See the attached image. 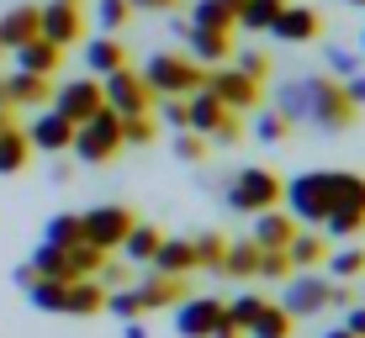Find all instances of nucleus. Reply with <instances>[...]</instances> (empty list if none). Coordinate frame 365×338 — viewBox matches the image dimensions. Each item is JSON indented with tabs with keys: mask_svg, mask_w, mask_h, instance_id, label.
<instances>
[{
	"mask_svg": "<svg viewBox=\"0 0 365 338\" xmlns=\"http://www.w3.org/2000/svg\"><path fill=\"white\" fill-rule=\"evenodd\" d=\"M191 27H217V32H233V16L222 11V0H196Z\"/></svg>",
	"mask_w": 365,
	"mask_h": 338,
	"instance_id": "obj_37",
	"label": "nucleus"
},
{
	"mask_svg": "<svg viewBox=\"0 0 365 338\" xmlns=\"http://www.w3.org/2000/svg\"><path fill=\"white\" fill-rule=\"evenodd\" d=\"M281 201H286V217L297 222H323L329 217V169H312V174H297L292 185H281Z\"/></svg>",
	"mask_w": 365,
	"mask_h": 338,
	"instance_id": "obj_7",
	"label": "nucleus"
},
{
	"mask_svg": "<svg viewBox=\"0 0 365 338\" xmlns=\"http://www.w3.org/2000/svg\"><path fill=\"white\" fill-rule=\"evenodd\" d=\"M27 143H32V154H69V143H74V122H69V117H58L53 106H43V111H37V122L27 127Z\"/></svg>",
	"mask_w": 365,
	"mask_h": 338,
	"instance_id": "obj_14",
	"label": "nucleus"
},
{
	"mask_svg": "<svg viewBox=\"0 0 365 338\" xmlns=\"http://www.w3.org/2000/svg\"><path fill=\"white\" fill-rule=\"evenodd\" d=\"M318 32H323V16L312 6H281V16L270 27V37H281V43H312Z\"/></svg>",
	"mask_w": 365,
	"mask_h": 338,
	"instance_id": "obj_16",
	"label": "nucleus"
},
{
	"mask_svg": "<svg viewBox=\"0 0 365 338\" xmlns=\"http://www.w3.org/2000/svg\"><path fill=\"white\" fill-rule=\"evenodd\" d=\"M360 48H365V37H360Z\"/></svg>",
	"mask_w": 365,
	"mask_h": 338,
	"instance_id": "obj_56",
	"label": "nucleus"
},
{
	"mask_svg": "<svg viewBox=\"0 0 365 338\" xmlns=\"http://www.w3.org/2000/svg\"><path fill=\"white\" fill-rule=\"evenodd\" d=\"M349 6H365V0H349Z\"/></svg>",
	"mask_w": 365,
	"mask_h": 338,
	"instance_id": "obj_54",
	"label": "nucleus"
},
{
	"mask_svg": "<svg viewBox=\"0 0 365 338\" xmlns=\"http://www.w3.org/2000/svg\"><path fill=\"white\" fill-rule=\"evenodd\" d=\"M133 222L138 217L128 206H91V211H80V243L111 254V248H122V238L133 233Z\"/></svg>",
	"mask_w": 365,
	"mask_h": 338,
	"instance_id": "obj_8",
	"label": "nucleus"
},
{
	"mask_svg": "<svg viewBox=\"0 0 365 338\" xmlns=\"http://www.w3.org/2000/svg\"><path fill=\"white\" fill-rule=\"evenodd\" d=\"M27 159H32V143H27V132L11 122V127L0 132V174H21Z\"/></svg>",
	"mask_w": 365,
	"mask_h": 338,
	"instance_id": "obj_26",
	"label": "nucleus"
},
{
	"mask_svg": "<svg viewBox=\"0 0 365 338\" xmlns=\"http://www.w3.org/2000/svg\"><path fill=\"white\" fill-rule=\"evenodd\" d=\"M228 117H233V111L222 106L217 95L207 90V85L185 95V132H201V137H212V132H217V127H222V122H228Z\"/></svg>",
	"mask_w": 365,
	"mask_h": 338,
	"instance_id": "obj_15",
	"label": "nucleus"
},
{
	"mask_svg": "<svg viewBox=\"0 0 365 338\" xmlns=\"http://www.w3.org/2000/svg\"><path fill=\"white\" fill-rule=\"evenodd\" d=\"M191 254H196V270H222L228 238H222V233H196V238H191Z\"/></svg>",
	"mask_w": 365,
	"mask_h": 338,
	"instance_id": "obj_33",
	"label": "nucleus"
},
{
	"mask_svg": "<svg viewBox=\"0 0 365 338\" xmlns=\"http://www.w3.org/2000/svg\"><path fill=\"white\" fill-rule=\"evenodd\" d=\"M69 6H80V0H69Z\"/></svg>",
	"mask_w": 365,
	"mask_h": 338,
	"instance_id": "obj_55",
	"label": "nucleus"
},
{
	"mask_svg": "<svg viewBox=\"0 0 365 338\" xmlns=\"http://www.w3.org/2000/svg\"><path fill=\"white\" fill-rule=\"evenodd\" d=\"M185 43H191L196 64H222V58H233V32H217V27H185Z\"/></svg>",
	"mask_w": 365,
	"mask_h": 338,
	"instance_id": "obj_19",
	"label": "nucleus"
},
{
	"mask_svg": "<svg viewBox=\"0 0 365 338\" xmlns=\"http://www.w3.org/2000/svg\"><path fill=\"white\" fill-rule=\"evenodd\" d=\"M207 90L217 95L228 111H255L259 106V80H249V74H238V69H212Z\"/></svg>",
	"mask_w": 365,
	"mask_h": 338,
	"instance_id": "obj_13",
	"label": "nucleus"
},
{
	"mask_svg": "<svg viewBox=\"0 0 365 338\" xmlns=\"http://www.w3.org/2000/svg\"><path fill=\"white\" fill-rule=\"evenodd\" d=\"M329 211H365V174L329 169Z\"/></svg>",
	"mask_w": 365,
	"mask_h": 338,
	"instance_id": "obj_20",
	"label": "nucleus"
},
{
	"mask_svg": "<svg viewBox=\"0 0 365 338\" xmlns=\"http://www.w3.org/2000/svg\"><path fill=\"white\" fill-rule=\"evenodd\" d=\"M11 58H16V69H21V74H48V80H53L58 64H64V48H53L48 37H32V43L11 48Z\"/></svg>",
	"mask_w": 365,
	"mask_h": 338,
	"instance_id": "obj_18",
	"label": "nucleus"
},
{
	"mask_svg": "<svg viewBox=\"0 0 365 338\" xmlns=\"http://www.w3.org/2000/svg\"><path fill=\"white\" fill-rule=\"evenodd\" d=\"M329 64H334V80H349V74L360 69V58H355V53H344V48H339V53L329 58Z\"/></svg>",
	"mask_w": 365,
	"mask_h": 338,
	"instance_id": "obj_45",
	"label": "nucleus"
},
{
	"mask_svg": "<svg viewBox=\"0 0 365 338\" xmlns=\"http://www.w3.org/2000/svg\"><path fill=\"white\" fill-rule=\"evenodd\" d=\"M175 154H180L185 164H201V159H207V137L201 132H180L175 137Z\"/></svg>",
	"mask_w": 365,
	"mask_h": 338,
	"instance_id": "obj_42",
	"label": "nucleus"
},
{
	"mask_svg": "<svg viewBox=\"0 0 365 338\" xmlns=\"http://www.w3.org/2000/svg\"><path fill=\"white\" fill-rule=\"evenodd\" d=\"M212 338H244V333H238V328H233V322H228V317H222V322H217V328H212Z\"/></svg>",
	"mask_w": 365,
	"mask_h": 338,
	"instance_id": "obj_50",
	"label": "nucleus"
},
{
	"mask_svg": "<svg viewBox=\"0 0 365 338\" xmlns=\"http://www.w3.org/2000/svg\"><path fill=\"white\" fill-rule=\"evenodd\" d=\"M6 101H11V106H37V111H43L48 101H53V80H48V74H21V69H11V74H6Z\"/></svg>",
	"mask_w": 365,
	"mask_h": 338,
	"instance_id": "obj_17",
	"label": "nucleus"
},
{
	"mask_svg": "<svg viewBox=\"0 0 365 338\" xmlns=\"http://www.w3.org/2000/svg\"><path fill=\"white\" fill-rule=\"evenodd\" d=\"M329 296H334V280H318V275L297 270V275H292V285H286L281 312H286V317H312V312L329 307Z\"/></svg>",
	"mask_w": 365,
	"mask_h": 338,
	"instance_id": "obj_11",
	"label": "nucleus"
},
{
	"mask_svg": "<svg viewBox=\"0 0 365 338\" xmlns=\"http://www.w3.org/2000/svg\"><path fill=\"white\" fill-rule=\"evenodd\" d=\"M154 111L148 117H122V143H133V148H143V143H154Z\"/></svg>",
	"mask_w": 365,
	"mask_h": 338,
	"instance_id": "obj_39",
	"label": "nucleus"
},
{
	"mask_svg": "<svg viewBox=\"0 0 365 338\" xmlns=\"http://www.w3.org/2000/svg\"><path fill=\"white\" fill-rule=\"evenodd\" d=\"M281 174L275 169H259V164H249V169H238L233 180H228V206L233 211H244V217H255V211H270V206H281Z\"/></svg>",
	"mask_w": 365,
	"mask_h": 338,
	"instance_id": "obj_5",
	"label": "nucleus"
},
{
	"mask_svg": "<svg viewBox=\"0 0 365 338\" xmlns=\"http://www.w3.org/2000/svg\"><path fill=\"white\" fill-rule=\"evenodd\" d=\"M238 6H244V0H222V11H228L233 21H238Z\"/></svg>",
	"mask_w": 365,
	"mask_h": 338,
	"instance_id": "obj_51",
	"label": "nucleus"
},
{
	"mask_svg": "<svg viewBox=\"0 0 365 338\" xmlns=\"http://www.w3.org/2000/svg\"><path fill=\"white\" fill-rule=\"evenodd\" d=\"M96 21H101L111 37H117V32L133 21V6H128V0H96Z\"/></svg>",
	"mask_w": 365,
	"mask_h": 338,
	"instance_id": "obj_36",
	"label": "nucleus"
},
{
	"mask_svg": "<svg viewBox=\"0 0 365 338\" xmlns=\"http://www.w3.org/2000/svg\"><path fill=\"white\" fill-rule=\"evenodd\" d=\"M281 117L286 122H312V127H323V132H344L349 122L360 117V106L344 95V80L312 74V80H302L281 95Z\"/></svg>",
	"mask_w": 365,
	"mask_h": 338,
	"instance_id": "obj_1",
	"label": "nucleus"
},
{
	"mask_svg": "<svg viewBox=\"0 0 365 338\" xmlns=\"http://www.w3.org/2000/svg\"><path fill=\"white\" fill-rule=\"evenodd\" d=\"M101 248H91V243H69L64 248V270H69V280H91V275L101 270Z\"/></svg>",
	"mask_w": 365,
	"mask_h": 338,
	"instance_id": "obj_31",
	"label": "nucleus"
},
{
	"mask_svg": "<svg viewBox=\"0 0 365 338\" xmlns=\"http://www.w3.org/2000/svg\"><path fill=\"white\" fill-rule=\"evenodd\" d=\"M323 265H329L334 280H360L365 275V248H339V254H329Z\"/></svg>",
	"mask_w": 365,
	"mask_h": 338,
	"instance_id": "obj_34",
	"label": "nucleus"
},
{
	"mask_svg": "<svg viewBox=\"0 0 365 338\" xmlns=\"http://www.w3.org/2000/svg\"><path fill=\"white\" fill-rule=\"evenodd\" d=\"M217 322H222L217 296H185V302H175V333L180 338H212Z\"/></svg>",
	"mask_w": 365,
	"mask_h": 338,
	"instance_id": "obj_12",
	"label": "nucleus"
},
{
	"mask_svg": "<svg viewBox=\"0 0 365 338\" xmlns=\"http://www.w3.org/2000/svg\"><path fill=\"white\" fill-rule=\"evenodd\" d=\"M159 275H191L196 270V254H191V238H159L154 259H148Z\"/></svg>",
	"mask_w": 365,
	"mask_h": 338,
	"instance_id": "obj_23",
	"label": "nucleus"
},
{
	"mask_svg": "<svg viewBox=\"0 0 365 338\" xmlns=\"http://www.w3.org/2000/svg\"><path fill=\"white\" fill-rule=\"evenodd\" d=\"M292 328H297V317H286L275 302H265V312L255 317V328H249V338H292Z\"/></svg>",
	"mask_w": 365,
	"mask_h": 338,
	"instance_id": "obj_32",
	"label": "nucleus"
},
{
	"mask_svg": "<svg viewBox=\"0 0 365 338\" xmlns=\"http://www.w3.org/2000/svg\"><path fill=\"white\" fill-rule=\"evenodd\" d=\"M43 243H53V248L80 243V211H64V217H53V222H48V233H43Z\"/></svg>",
	"mask_w": 365,
	"mask_h": 338,
	"instance_id": "obj_35",
	"label": "nucleus"
},
{
	"mask_svg": "<svg viewBox=\"0 0 365 338\" xmlns=\"http://www.w3.org/2000/svg\"><path fill=\"white\" fill-rule=\"evenodd\" d=\"M344 333L365 338V307H349V312H344Z\"/></svg>",
	"mask_w": 365,
	"mask_h": 338,
	"instance_id": "obj_47",
	"label": "nucleus"
},
{
	"mask_svg": "<svg viewBox=\"0 0 365 338\" xmlns=\"http://www.w3.org/2000/svg\"><path fill=\"white\" fill-rule=\"evenodd\" d=\"M238 137H244V127H238V111H233V117L222 122L217 132H212V143H238Z\"/></svg>",
	"mask_w": 365,
	"mask_h": 338,
	"instance_id": "obj_46",
	"label": "nucleus"
},
{
	"mask_svg": "<svg viewBox=\"0 0 365 338\" xmlns=\"http://www.w3.org/2000/svg\"><path fill=\"white\" fill-rule=\"evenodd\" d=\"M159 228H148V222H133V233L122 238V254H128V265H148L154 259V248H159Z\"/></svg>",
	"mask_w": 365,
	"mask_h": 338,
	"instance_id": "obj_27",
	"label": "nucleus"
},
{
	"mask_svg": "<svg viewBox=\"0 0 365 338\" xmlns=\"http://www.w3.org/2000/svg\"><path fill=\"white\" fill-rule=\"evenodd\" d=\"M255 132H259V143H281L286 132H292V122L281 117V111H259V122H255Z\"/></svg>",
	"mask_w": 365,
	"mask_h": 338,
	"instance_id": "obj_40",
	"label": "nucleus"
},
{
	"mask_svg": "<svg viewBox=\"0 0 365 338\" xmlns=\"http://www.w3.org/2000/svg\"><path fill=\"white\" fill-rule=\"evenodd\" d=\"M37 37V6H16L0 16V48H21Z\"/></svg>",
	"mask_w": 365,
	"mask_h": 338,
	"instance_id": "obj_24",
	"label": "nucleus"
},
{
	"mask_svg": "<svg viewBox=\"0 0 365 338\" xmlns=\"http://www.w3.org/2000/svg\"><path fill=\"white\" fill-rule=\"evenodd\" d=\"M292 233H297V222L270 206V211H255V233H249V243H255V248H286Z\"/></svg>",
	"mask_w": 365,
	"mask_h": 338,
	"instance_id": "obj_21",
	"label": "nucleus"
},
{
	"mask_svg": "<svg viewBox=\"0 0 365 338\" xmlns=\"http://www.w3.org/2000/svg\"><path fill=\"white\" fill-rule=\"evenodd\" d=\"M37 37H48L53 48H74L85 37V11L69 6V0H48V6H37Z\"/></svg>",
	"mask_w": 365,
	"mask_h": 338,
	"instance_id": "obj_9",
	"label": "nucleus"
},
{
	"mask_svg": "<svg viewBox=\"0 0 365 338\" xmlns=\"http://www.w3.org/2000/svg\"><path fill=\"white\" fill-rule=\"evenodd\" d=\"M344 95H349L355 106H365V74H349V80H344Z\"/></svg>",
	"mask_w": 365,
	"mask_h": 338,
	"instance_id": "obj_48",
	"label": "nucleus"
},
{
	"mask_svg": "<svg viewBox=\"0 0 365 338\" xmlns=\"http://www.w3.org/2000/svg\"><path fill=\"white\" fill-rule=\"evenodd\" d=\"M128 64V48H122V37H91V48H85V69L96 74V80H106L111 69H122Z\"/></svg>",
	"mask_w": 365,
	"mask_h": 338,
	"instance_id": "obj_22",
	"label": "nucleus"
},
{
	"mask_svg": "<svg viewBox=\"0 0 365 338\" xmlns=\"http://www.w3.org/2000/svg\"><path fill=\"white\" fill-rule=\"evenodd\" d=\"M0 53H6V48H0Z\"/></svg>",
	"mask_w": 365,
	"mask_h": 338,
	"instance_id": "obj_57",
	"label": "nucleus"
},
{
	"mask_svg": "<svg viewBox=\"0 0 365 338\" xmlns=\"http://www.w3.org/2000/svg\"><path fill=\"white\" fill-rule=\"evenodd\" d=\"M96 280L106 285V291H117V285H128V265H122V259H101Z\"/></svg>",
	"mask_w": 365,
	"mask_h": 338,
	"instance_id": "obj_43",
	"label": "nucleus"
},
{
	"mask_svg": "<svg viewBox=\"0 0 365 338\" xmlns=\"http://www.w3.org/2000/svg\"><path fill=\"white\" fill-rule=\"evenodd\" d=\"M323 338H355V333H344V328H334V333H323Z\"/></svg>",
	"mask_w": 365,
	"mask_h": 338,
	"instance_id": "obj_53",
	"label": "nucleus"
},
{
	"mask_svg": "<svg viewBox=\"0 0 365 338\" xmlns=\"http://www.w3.org/2000/svg\"><path fill=\"white\" fill-rule=\"evenodd\" d=\"M281 6H286V0H244V6H238V21H233V27L270 32V27H275V16H281Z\"/></svg>",
	"mask_w": 365,
	"mask_h": 338,
	"instance_id": "obj_28",
	"label": "nucleus"
},
{
	"mask_svg": "<svg viewBox=\"0 0 365 338\" xmlns=\"http://www.w3.org/2000/svg\"><path fill=\"white\" fill-rule=\"evenodd\" d=\"M259 275H265V280H286V275H292L286 248H259Z\"/></svg>",
	"mask_w": 365,
	"mask_h": 338,
	"instance_id": "obj_41",
	"label": "nucleus"
},
{
	"mask_svg": "<svg viewBox=\"0 0 365 338\" xmlns=\"http://www.w3.org/2000/svg\"><path fill=\"white\" fill-rule=\"evenodd\" d=\"M128 6H133V11H175L180 0H128Z\"/></svg>",
	"mask_w": 365,
	"mask_h": 338,
	"instance_id": "obj_49",
	"label": "nucleus"
},
{
	"mask_svg": "<svg viewBox=\"0 0 365 338\" xmlns=\"http://www.w3.org/2000/svg\"><path fill=\"white\" fill-rule=\"evenodd\" d=\"M222 270L238 275V280H255V275H259V248L249 243V238H244V243H228V254H222Z\"/></svg>",
	"mask_w": 365,
	"mask_h": 338,
	"instance_id": "obj_30",
	"label": "nucleus"
},
{
	"mask_svg": "<svg viewBox=\"0 0 365 338\" xmlns=\"http://www.w3.org/2000/svg\"><path fill=\"white\" fill-rule=\"evenodd\" d=\"M101 106H106V101H101V80H96V74H80V80H64V85L53 90V111H58V117H69L74 127H80L85 117H96Z\"/></svg>",
	"mask_w": 365,
	"mask_h": 338,
	"instance_id": "obj_10",
	"label": "nucleus"
},
{
	"mask_svg": "<svg viewBox=\"0 0 365 338\" xmlns=\"http://www.w3.org/2000/svg\"><path fill=\"white\" fill-rule=\"evenodd\" d=\"M259 312H265V296H259V291H244V296H233V302H222V317H228L238 333H249V328H255V317H259Z\"/></svg>",
	"mask_w": 365,
	"mask_h": 338,
	"instance_id": "obj_29",
	"label": "nucleus"
},
{
	"mask_svg": "<svg viewBox=\"0 0 365 338\" xmlns=\"http://www.w3.org/2000/svg\"><path fill=\"white\" fill-rule=\"evenodd\" d=\"M238 74H249V80H265V74H270V58H265V53H238Z\"/></svg>",
	"mask_w": 365,
	"mask_h": 338,
	"instance_id": "obj_44",
	"label": "nucleus"
},
{
	"mask_svg": "<svg viewBox=\"0 0 365 338\" xmlns=\"http://www.w3.org/2000/svg\"><path fill=\"white\" fill-rule=\"evenodd\" d=\"M32 307L43 312H64V317H96L101 307H106V285L96 280H32L27 285Z\"/></svg>",
	"mask_w": 365,
	"mask_h": 338,
	"instance_id": "obj_2",
	"label": "nucleus"
},
{
	"mask_svg": "<svg viewBox=\"0 0 365 338\" xmlns=\"http://www.w3.org/2000/svg\"><path fill=\"white\" fill-rule=\"evenodd\" d=\"M122 148H128V143H122V117L101 106L96 117H85L80 127H74L69 154H74V159H85V164H111Z\"/></svg>",
	"mask_w": 365,
	"mask_h": 338,
	"instance_id": "obj_4",
	"label": "nucleus"
},
{
	"mask_svg": "<svg viewBox=\"0 0 365 338\" xmlns=\"http://www.w3.org/2000/svg\"><path fill=\"white\" fill-rule=\"evenodd\" d=\"M286 259H292V270H318L323 259H329V243H323L318 233H292V243H286Z\"/></svg>",
	"mask_w": 365,
	"mask_h": 338,
	"instance_id": "obj_25",
	"label": "nucleus"
},
{
	"mask_svg": "<svg viewBox=\"0 0 365 338\" xmlns=\"http://www.w3.org/2000/svg\"><path fill=\"white\" fill-rule=\"evenodd\" d=\"M323 228H329V238H355V233H365V211H329Z\"/></svg>",
	"mask_w": 365,
	"mask_h": 338,
	"instance_id": "obj_38",
	"label": "nucleus"
},
{
	"mask_svg": "<svg viewBox=\"0 0 365 338\" xmlns=\"http://www.w3.org/2000/svg\"><path fill=\"white\" fill-rule=\"evenodd\" d=\"M143 85L154 90V101L159 95H191L207 85V64H196V58H185V53H154L143 69Z\"/></svg>",
	"mask_w": 365,
	"mask_h": 338,
	"instance_id": "obj_3",
	"label": "nucleus"
},
{
	"mask_svg": "<svg viewBox=\"0 0 365 338\" xmlns=\"http://www.w3.org/2000/svg\"><path fill=\"white\" fill-rule=\"evenodd\" d=\"M101 101H106V111H117V117H148L154 111V90L143 85V74L133 64H122L101 80Z\"/></svg>",
	"mask_w": 365,
	"mask_h": 338,
	"instance_id": "obj_6",
	"label": "nucleus"
},
{
	"mask_svg": "<svg viewBox=\"0 0 365 338\" xmlns=\"http://www.w3.org/2000/svg\"><path fill=\"white\" fill-rule=\"evenodd\" d=\"M11 127V106H0V132H6Z\"/></svg>",
	"mask_w": 365,
	"mask_h": 338,
	"instance_id": "obj_52",
	"label": "nucleus"
}]
</instances>
